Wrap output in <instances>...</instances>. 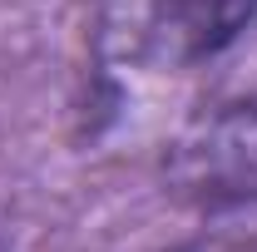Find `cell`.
Here are the masks:
<instances>
[{"mask_svg":"<svg viewBox=\"0 0 257 252\" xmlns=\"http://www.w3.org/2000/svg\"><path fill=\"white\" fill-rule=\"evenodd\" d=\"M257 20V0H154L144 50L154 64L183 69V64L213 60Z\"/></svg>","mask_w":257,"mask_h":252,"instance_id":"2","label":"cell"},{"mask_svg":"<svg viewBox=\"0 0 257 252\" xmlns=\"http://www.w3.org/2000/svg\"><path fill=\"white\" fill-rule=\"evenodd\" d=\"M163 178L168 193L198 213L257 208V94L188 124L163 158Z\"/></svg>","mask_w":257,"mask_h":252,"instance_id":"1","label":"cell"},{"mask_svg":"<svg viewBox=\"0 0 257 252\" xmlns=\"http://www.w3.org/2000/svg\"><path fill=\"white\" fill-rule=\"evenodd\" d=\"M168 252H257V242L213 232V237H188V242H178V247H168Z\"/></svg>","mask_w":257,"mask_h":252,"instance_id":"3","label":"cell"}]
</instances>
